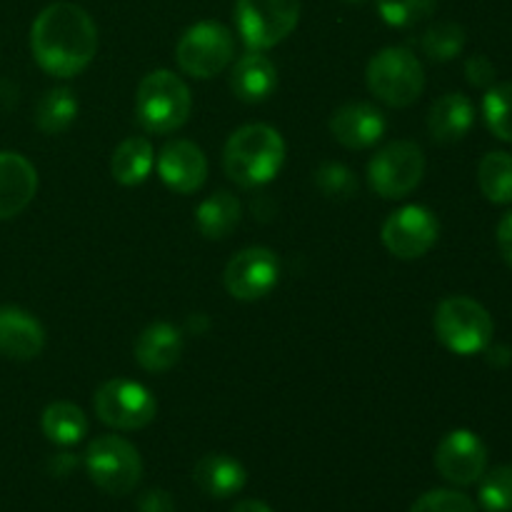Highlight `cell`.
<instances>
[{"mask_svg":"<svg viewBox=\"0 0 512 512\" xmlns=\"http://www.w3.org/2000/svg\"><path fill=\"white\" fill-rule=\"evenodd\" d=\"M30 50L40 68L53 78H73L98 53V28L75 3H53L40 10L30 28Z\"/></svg>","mask_w":512,"mask_h":512,"instance_id":"1","label":"cell"},{"mask_svg":"<svg viewBox=\"0 0 512 512\" xmlns=\"http://www.w3.org/2000/svg\"><path fill=\"white\" fill-rule=\"evenodd\" d=\"M285 163V140L265 123L235 130L223 148V170L240 188H260L280 173Z\"/></svg>","mask_w":512,"mask_h":512,"instance_id":"2","label":"cell"},{"mask_svg":"<svg viewBox=\"0 0 512 512\" xmlns=\"http://www.w3.org/2000/svg\"><path fill=\"white\" fill-rule=\"evenodd\" d=\"M193 110L190 88L173 70H153L135 93V118L145 133L168 135L183 128Z\"/></svg>","mask_w":512,"mask_h":512,"instance_id":"3","label":"cell"},{"mask_svg":"<svg viewBox=\"0 0 512 512\" xmlns=\"http://www.w3.org/2000/svg\"><path fill=\"white\" fill-rule=\"evenodd\" d=\"M435 335L455 355H478L490 345L495 333L488 310L473 298L453 295L440 300L435 310Z\"/></svg>","mask_w":512,"mask_h":512,"instance_id":"4","label":"cell"},{"mask_svg":"<svg viewBox=\"0 0 512 512\" xmlns=\"http://www.w3.org/2000/svg\"><path fill=\"white\" fill-rule=\"evenodd\" d=\"M365 80L380 103L408 108L423 95L425 70L408 48H385L370 58Z\"/></svg>","mask_w":512,"mask_h":512,"instance_id":"5","label":"cell"},{"mask_svg":"<svg viewBox=\"0 0 512 512\" xmlns=\"http://www.w3.org/2000/svg\"><path fill=\"white\" fill-rule=\"evenodd\" d=\"M85 470L90 480L108 495H128L143 478L138 448L120 435H100L85 450Z\"/></svg>","mask_w":512,"mask_h":512,"instance_id":"6","label":"cell"},{"mask_svg":"<svg viewBox=\"0 0 512 512\" xmlns=\"http://www.w3.org/2000/svg\"><path fill=\"white\" fill-rule=\"evenodd\" d=\"M233 55V33L223 23H215V20H203V23L190 25L180 35L178 48H175L180 70L198 80H208L223 73L233 63Z\"/></svg>","mask_w":512,"mask_h":512,"instance_id":"7","label":"cell"},{"mask_svg":"<svg viewBox=\"0 0 512 512\" xmlns=\"http://www.w3.org/2000/svg\"><path fill=\"white\" fill-rule=\"evenodd\" d=\"M425 175V153L413 140H393L373 155L368 183L380 198L398 200L413 193Z\"/></svg>","mask_w":512,"mask_h":512,"instance_id":"8","label":"cell"},{"mask_svg":"<svg viewBox=\"0 0 512 512\" xmlns=\"http://www.w3.org/2000/svg\"><path fill=\"white\" fill-rule=\"evenodd\" d=\"M300 20V0H238L235 25L250 50L283 43Z\"/></svg>","mask_w":512,"mask_h":512,"instance_id":"9","label":"cell"},{"mask_svg":"<svg viewBox=\"0 0 512 512\" xmlns=\"http://www.w3.org/2000/svg\"><path fill=\"white\" fill-rule=\"evenodd\" d=\"M93 408L100 423L115 430H125V433L148 428L158 415V403L150 395V390L135 380L125 378H115L100 385L95 390Z\"/></svg>","mask_w":512,"mask_h":512,"instance_id":"10","label":"cell"},{"mask_svg":"<svg viewBox=\"0 0 512 512\" xmlns=\"http://www.w3.org/2000/svg\"><path fill=\"white\" fill-rule=\"evenodd\" d=\"M440 238V223L425 205H405L383 225V245L400 260L423 258Z\"/></svg>","mask_w":512,"mask_h":512,"instance_id":"11","label":"cell"},{"mask_svg":"<svg viewBox=\"0 0 512 512\" xmlns=\"http://www.w3.org/2000/svg\"><path fill=\"white\" fill-rule=\"evenodd\" d=\"M278 278V255L268 248H260V245L245 248L240 250L238 255H233L230 263L225 265L223 273L225 290H228L235 300H245V303L265 298V295L278 285Z\"/></svg>","mask_w":512,"mask_h":512,"instance_id":"12","label":"cell"},{"mask_svg":"<svg viewBox=\"0 0 512 512\" xmlns=\"http://www.w3.org/2000/svg\"><path fill=\"white\" fill-rule=\"evenodd\" d=\"M435 468L448 483L473 485L488 468V448L473 430H453L435 450Z\"/></svg>","mask_w":512,"mask_h":512,"instance_id":"13","label":"cell"},{"mask_svg":"<svg viewBox=\"0 0 512 512\" xmlns=\"http://www.w3.org/2000/svg\"><path fill=\"white\" fill-rule=\"evenodd\" d=\"M158 175L170 190L180 195L195 193L208 180V158L193 140H170L158 153Z\"/></svg>","mask_w":512,"mask_h":512,"instance_id":"14","label":"cell"},{"mask_svg":"<svg viewBox=\"0 0 512 512\" xmlns=\"http://www.w3.org/2000/svg\"><path fill=\"white\" fill-rule=\"evenodd\" d=\"M38 193V170L25 155L0 150V220L23 213Z\"/></svg>","mask_w":512,"mask_h":512,"instance_id":"15","label":"cell"},{"mask_svg":"<svg viewBox=\"0 0 512 512\" xmlns=\"http://www.w3.org/2000/svg\"><path fill=\"white\" fill-rule=\"evenodd\" d=\"M388 130L385 115L370 103H345L330 118V133L350 150L373 148Z\"/></svg>","mask_w":512,"mask_h":512,"instance_id":"16","label":"cell"},{"mask_svg":"<svg viewBox=\"0 0 512 512\" xmlns=\"http://www.w3.org/2000/svg\"><path fill=\"white\" fill-rule=\"evenodd\" d=\"M45 330L35 315L15 305H0V355L33 360L43 353Z\"/></svg>","mask_w":512,"mask_h":512,"instance_id":"17","label":"cell"},{"mask_svg":"<svg viewBox=\"0 0 512 512\" xmlns=\"http://www.w3.org/2000/svg\"><path fill=\"white\" fill-rule=\"evenodd\" d=\"M278 88V70L263 50H250L230 73V90L243 103H263Z\"/></svg>","mask_w":512,"mask_h":512,"instance_id":"18","label":"cell"},{"mask_svg":"<svg viewBox=\"0 0 512 512\" xmlns=\"http://www.w3.org/2000/svg\"><path fill=\"white\" fill-rule=\"evenodd\" d=\"M183 333L170 323H153L135 340V360L148 373H165L183 355Z\"/></svg>","mask_w":512,"mask_h":512,"instance_id":"19","label":"cell"},{"mask_svg":"<svg viewBox=\"0 0 512 512\" xmlns=\"http://www.w3.org/2000/svg\"><path fill=\"white\" fill-rule=\"evenodd\" d=\"M475 123V108L468 95L448 93L435 100L428 115V133L435 143L450 145L463 140Z\"/></svg>","mask_w":512,"mask_h":512,"instance_id":"20","label":"cell"},{"mask_svg":"<svg viewBox=\"0 0 512 512\" xmlns=\"http://www.w3.org/2000/svg\"><path fill=\"white\" fill-rule=\"evenodd\" d=\"M193 480L205 495L225 500L233 498V495H238L240 490L245 488L248 473H245L243 465L235 458H230V455L210 453L195 463Z\"/></svg>","mask_w":512,"mask_h":512,"instance_id":"21","label":"cell"},{"mask_svg":"<svg viewBox=\"0 0 512 512\" xmlns=\"http://www.w3.org/2000/svg\"><path fill=\"white\" fill-rule=\"evenodd\" d=\"M240 215H243L240 200L233 193H228V190H218V193H213L198 205L195 225H198L203 238L223 240L238 228Z\"/></svg>","mask_w":512,"mask_h":512,"instance_id":"22","label":"cell"},{"mask_svg":"<svg viewBox=\"0 0 512 512\" xmlns=\"http://www.w3.org/2000/svg\"><path fill=\"white\" fill-rule=\"evenodd\" d=\"M155 165L153 143L143 135L123 140L110 158V173L120 185H140Z\"/></svg>","mask_w":512,"mask_h":512,"instance_id":"23","label":"cell"},{"mask_svg":"<svg viewBox=\"0 0 512 512\" xmlns=\"http://www.w3.org/2000/svg\"><path fill=\"white\" fill-rule=\"evenodd\" d=\"M40 428H43L45 438L50 443L68 448V445L80 443L88 435V418H85V413L78 405L58 400V403H50L43 410V415H40Z\"/></svg>","mask_w":512,"mask_h":512,"instance_id":"24","label":"cell"},{"mask_svg":"<svg viewBox=\"0 0 512 512\" xmlns=\"http://www.w3.org/2000/svg\"><path fill=\"white\" fill-rule=\"evenodd\" d=\"M78 118V98L70 88H50L35 103V125L40 133H65Z\"/></svg>","mask_w":512,"mask_h":512,"instance_id":"25","label":"cell"},{"mask_svg":"<svg viewBox=\"0 0 512 512\" xmlns=\"http://www.w3.org/2000/svg\"><path fill=\"white\" fill-rule=\"evenodd\" d=\"M478 185L490 203H512V155L503 150L485 155L478 165Z\"/></svg>","mask_w":512,"mask_h":512,"instance_id":"26","label":"cell"},{"mask_svg":"<svg viewBox=\"0 0 512 512\" xmlns=\"http://www.w3.org/2000/svg\"><path fill=\"white\" fill-rule=\"evenodd\" d=\"M423 53L435 63H448V60L458 58L465 48V30L458 23H435L425 30Z\"/></svg>","mask_w":512,"mask_h":512,"instance_id":"27","label":"cell"},{"mask_svg":"<svg viewBox=\"0 0 512 512\" xmlns=\"http://www.w3.org/2000/svg\"><path fill=\"white\" fill-rule=\"evenodd\" d=\"M483 115L495 138L512 143V83L490 85L483 98Z\"/></svg>","mask_w":512,"mask_h":512,"instance_id":"28","label":"cell"},{"mask_svg":"<svg viewBox=\"0 0 512 512\" xmlns=\"http://www.w3.org/2000/svg\"><path fill=\"white\" fill-rule=\"evenodd\" d=\"M478 498L488 512H512V465H498L483 473Z\"/></svg>","mask_w":512,"mask_h":512,"instance_id":"29","label":"cell"},{"mask_svg":"<svg viewBox=\"0 0 512 512\" xmlns=\"http://www.w3.org/2000/svg\"><path fill=\"white\" fill-rule=\"evenodd\" d=\"M375 5L393 28H413L435 13V0H375Z\"/></svg>","mask_w":512,"mask_h":512,"instance_id":"30","label":"cell"},{"mask_svg":"<svg viewBox=\"0 0 512 512\" xmlns=\"http://www.w3.org/2000/svg\"><path fill=\"white\" fill-rule=\"evenodd\" d=\"M315 185L325 198L348 200L358 193V178L340 163H323L315 170Z\"/></svg>","mask_w":512,"mask_h":512,"instance_id":"31","label":"cell"},{"mask_svg":"<svg viewBox=\"0 0 512 512\" xmlns=\"http://www.w3.org/2000/svg\"><path fill=\"white\" fill-rule=\"evenodd\" d=\"M410 512H478L473 500L458 490H430L420 495Z\"/></svg>","mask_w":512,"mask_h":512,"instance_id":"32","label":"cell"},{"mask_svg":"<svg viewBox=\"0 0 512 512\" xmlns=\"http://www.w3.org/2000/svg\"><path fill=\"white\" fill-rule=\"evenodd\" d=\"M465 75H468V83L475 88H490L495 83V65L488 55H473L465 63Z\"/></svg>","mask_w":512,"mask_h":512,"instance_id":"33","label":"cell"},{"mask_svg":"<svg viewBox=\"0 0 512 512\" xmlns=\"http://www.w3.org/2000/svg\"><path fill=\"white\" fill-rule=\"evenodd\" d=\"M138 512H175V503L173 498H170V493L153 488L145 490L138 498Z\"/></svg>","mask_w":512,"mask_h":512,"instance_id":"34","label":"cell"},{"mask_svg":"<svg viewBox=\"0 0 512 512\" xmlns=\"http://www.w3.org/2000/svg\"><path fill=\"white\" fill-rule=\"evenodd\" d=\"M498 248L500 253H503L505 263L512 268V210L498 225Z\"/></svg>","mask_w":512,"mask_h":512,"instance_id":"35","label":"cell"},{"mask_svg":"<svg viewBox=\"0 0 512 512\" xmlns=\"http://www.w3.org/2000/svg\"><path fill=\"white\" fill-rule=\"evenodd\" d=\"M75 468H78V458L70 453H60V455H55V458L48 460L50 475H58V478H65V475L73 473Z\"/></svg>","mask_w":512,"mask_h":512,"instance_id":"36","label":"cell"},{"mask_svg":"<svg viewBox=\"0 0 512 512\" xmlns=\"http://www.w3.org/2000/svg\"><path fill=\"white\" fill-rule=\"evenodd\" d=\"M483 353L488 355V363L495 365V368H508L512 363V350L508 345H488Z\"/></svg>","mask_w":512,"mask_h":512,"instance_id":"37","label":"cell"},{"mask_svg":"<svg viewBox=\"0 0 512 512\" xmlns=\"http://www.w3.org/2000/svg\"><path fill=\"white\" fill-rule=\"evenodd\" d=\"M230 512H273L270 505H265L263 500H243V503L235 505Z\"/></svg>","mask_w":512,"mask_h":512,"instance_id":"38","label":"cell"},{"mask_svg":"<svg viewBox=\"0 0 512 512\" xmlns=\"http://www.w3.org/2000/svg\"><path fill=\"white\" fill-rule=\"evenodd\" d=\"M345 3H363V0H345Z\"/></svg>","mask_w":512,"mask_h":512,"instance_id":"39","label":"cell"}]
</instances>
